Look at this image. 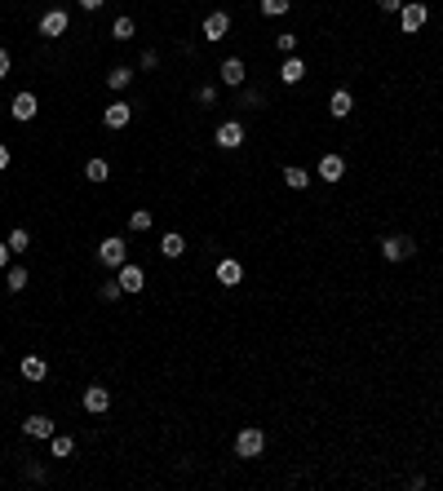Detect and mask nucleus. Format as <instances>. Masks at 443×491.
Instances as JSON below:
<instances>
[{"mask_svg": "<svg viewBox=\"0 0 443 491\" xmlns=\"http://www.w3.org/2000/svg\"><path fill=\"white\" fill-rule=\"evenodd\" d=\"M261 451H266V434H261L257 425L239 429V438H235V456H239V460H257Z\"/></svg>", "mask_w": 443, "mask_h": 491, "instance_id": "1", "label": "nucleus"}, {"mask_svg": "<svg viewBox=\"0 0 443 491\" xmlns=\"http://www.w3.org/2000/svg\"><path fill=\"white\" fill-rule=\"evenodd\" d=\"M98 261H102V266H111V270H120L129 261V244L120 235H106L102 244H98Z\"/></svg>", "mask_w": 443, "mask_h": 491, "instance_id": "2", "label": "nucleus"}, {"mask_svg": "<svg viewBox=\"0 0 443 491\" xmlns=\"http://www.w3.org/2000/svg\"><path fill=\"white\" fill-rule=\"evenodd\" d=\"M412 253H417L412 235H386V239H381V257H386V261H408Z\"/></svg>", "mask_w": 443, "mask_h": 491, "instance_id": "3", "label": "nucleus"}, {"mask_svg": "<svg viewBox=\"0 0 443 491\" xmlns=\"http://www.w3.org/2000/svg\"><path fill=\"white\" fill-rule=\"evenodd\" d=\"M426 18H430V9L426 5H417V0H403V9H399V27L408 31V35H417L426 27Z\"/></svg>", "mask_w": 443, "mask_h": 491, "instance_id": "4", "label": "nucleus"}, {"mask_svg": "<svg viewBox=\"0 0 443 491\" xmlns=\"http://www.w3.org/2000/svg\"><path fill=\"white\" fill-rule=\"evenodd\" d=\"M315 177H324L328 186H332V182H341V177H346V160H341V155H332V151H324V155H319Z\"/></svg>", "mask_w": 443, "mask_h": 491, "instance_id": "5", "label": "nucleus"}, {"mask_svg": "<svg viewBox=\"0 0 443 491\" xmlns=\"http://www.w3.org/2000/svg\"><path fill=\"white\" fill-rule=\"evenodd\" d=\"M218 147L222 151L244 147V124H239V119H222V124H218Z\"/></svg>", "mask_w": 443, "mask_h": 491, "instance_id": "6", "label": "nucleus"}, {"mask_svg": "<svg viewBox=\"0 0 443 491\" xmlns=\"http://www.w3.org/2000/svg\"><path fill=\"white\" fill-rule=\"evenodd\" d=\"M115 279H120V288H124V292H142V288H147V274H142V266H129V261L115 270Z\"/></svg>", "mask_w": 443, "mask_h": 491, "instance_id": "7", "label": "nucleus"}, {"mask_svg": "<svg viewBox=\"0 0 443 491\" xmlns=\"http://www.w3.org/2000/svg\"><path fill=\"white\" fill-rule=\"evenodd\" d=\"M71 27V18L63 14V9H49V14L40 18V35H49V40H58V35H63Z\"/></svg>", "mask_w": 443, "mask_h": 491, "instance_id": "8", "label": "nucleus"}, {"mask_svg": "<svg viewBox=\"0 0 443 491\" xmlns=\"http://www.w3.org/2000/svg\"><path fill=\"white\" fill-rule=\"evenodd\" d=\"M80 403H85V412L102 416L106 407H111V390H102V385H89V390H85V399H80Z\"/></svg>", "mask_w": 443, "mask_h": 491, "instance_id": "9", "label": "nucleus"}, {"mask_svg": "<svg viewBox=\"0 0 443 491\" xmlns=\"http://www.w3.org/2000/svg\"><path fill=\"white\" fill-rule=\"evenodd\" d=\"M129 119H134V106H129V102H111V106L102 111V124H106V128H124Z\"/></svg>", "mask_w": 443, "mask_h": 491, "instance_id": "10", "label": "nucleus"}, {"mask_svg": "<svg viewBox=\"0 0 443 491\" xmlns=\"http://www.w3.org/2000/svg\"><path fill=\"white\" fill-rule=\"evenodd\" d=\"M239 279H244V266H239L235 257H222L218 261V283H222V288H235Z\"/></svg>", "mask_w": 443, "mask_h": 491, "instance_id": "11", "label": "nucleus"}, {"mask_svg": "<svg viewBox=\"0 0 443 491\" xmlns=\"http://www.w3.org/2000/svg\"><path fill=\"white\" fill-rule=\"evenodd\" d=\"M226 31H231V14H226V9H218V14L204 18V40H222Z\"/></svg>", "mask_w": 443, "mask_h": 491, "instance_id": "12", "label": "nucleus"}, {"mask_svg": "<svg viewBox=\"0 0 443 491\" xmlns=\"http://www.w3.org/2000/svg\"><path fill=\"white\" fill-rule=\"evenodd\" d=\"M18 372H22V381H31V385H35V381H45V376H49V363H45L40 354H27Z\"/></svg>", "mask_w": 443, "mask_h": 491, "instance_id": "13", "label": "nucleus"}, {"mask_svg": "<svg viewBox=\"0 0 443 491\" xmlns=\"http://www.w3.org/2000/svg\"><path fill=\"white\" fill-rule=\"evenodd\" d=\"M280 80H284V85H302V80H306V63L297 53H289V58H284V67H280Z\"/></svg>", "mask_w": 443, "mask_h": 491, "instance_id": "14", "label": "nucleus"}, {"mask_svg": "<svg viewBox=\"0 0 443 491\" xmlns=\"http://www.w3.org/2000/svg\"><path fill=\"white\" fill-rule=\"evenodd\" d=\"M22 434H27V438H54V421L35 412V416H27V421H22Z\"/></svg>", "mask_w": 443, "mask_h": 491, "instance_id": "15", "label": "nucleus"}, {"mask_svg": "<svg viewBox=\"0 0 443 491\" xmlns=\"http://www.w3.org/2000/svg\"><path fill=\"white\" fill-rule=\"evenodd\" d=\"M244 76H248V71H244V58H226V63H222V85L239 89V85H244Z\"/></svg>", "mask_w": 443, "mask_h": 491, "instance_id": "16", "label": "nucleus"}, {"mask_svg": "<svg viewBox=\"0 0 443 491\" xmlns=\"http://www.w3.org/2000/svg\"><path fill=\"white\" fill-rule=\"evenodd\" d=\"M351 111H355V98H351L346 89H337V93L328 98V115H332V119H346Z\"/></svg>", "mask_w": 443, "mask_h": 491, "instance_id": "17", "label": "nucleus"}, {"mask_svg": "<svg viewBox=\"0 0 443 491\" xmlns=\"http://www.w3.org/2000/svg\"><path fill=\"white\" fill-rule=\"evenodd\" d=\"M9 111H14V119H31L40 111V102H35V93H18V98L9 102Z\"/></svg>", "mask_w": 443, "mask_h": 491, "instance_id": "18", "label": "nucleus"}, {"mask_svg": "<svg viewBox=\"0 0 443 491\" xmlns=\"http://www.w3.org/2000/svg\"><path fill=\"white\" fill-rule=\"evenodd\" d=\"M160 253H164V257H169V261H177V257H182V253H186V239H182V235H177V231H169V235H164V239H160Z\"/></svg>", "mask_w": 443, "mask_h": 491, "instance_id": "19", "label": "nucleus"}, {"mask_svg": "<svg viewBox=\"0 0 443 491\" xmlns=\"http://www.w3.org/2000/svg\"><path fill=\"white\" fill-rule=\"evenodd\" d=\"M284 186H289V190H306L310 186V173L297 169V164H289V169H284Z\"/></svg>", "mask_w": 443, "mask_h": 491, "instance_id": "20", "label": "nucleus"}, {"mask_svg": "<svg viewBox=\"0 0 443 491\" xmlns=\"http://www.w3.org/2000/svg\"><path fill=\"white\" fill-rule=\"evenodd\" d=\"M71 451H76V442H71L67 434H54V438H49V456H54V460H67Z\"/></svg>", "mask_w": 443, "mask_h": 491, "instance_id": "21", "label": "nucleus"}, {"mask_svg": "<svg viewBox=\"0 0 443 491\" xmlns=\"http://www.w3.org/2000/svg\"><path fill=\"white\" fill-rule=\"evenodd\" d=\"M85 177H89V182H106V177H111V164H106V160H89Z\"/></svg>", "mask_w": 443, "mask_h": 491, "instance_id": "22", "label": "nucleus"}, {"mask_svg": "<svg viewBox=\"0 0 443 491\" xmlns=\"http://www.w3.org/2000/svg\"><path fill=\"white\" fill-rule=\"evenodd\" d=\"M129 80H134V71H129V67H111V71H106V85H111V89H129Z\"/></svg>", "mask_w": 443, "mask_h": 491, "instance_id": "23", "label": "nucleus"}, {"mask_svg": "<svg viewBox=\"0 0 443 491\" xmlns=\"http://www.w3.org/2000/svg\"><path fill=\"white\" fill-rule=\"evenodd\" d=\"M129 231H151V208H138V213H129Z\"/></svg>", "mask_w": 443, "mask_h": 491, "instance_id": "24", "label": "nucleus"}, {"mask_svg": "<svg viewBox=\"0 0 443 491\" xmlns=\"http://www.w3.org/2000/svg\"><path fill=\"white\" fill-rule=\"evenodd\" d=\"M293 9V0H261V14L266 18H280V14H289Z\"/></svg>", "mask_w": 443, "mask_h": 491, "instance_id": "25", "label": "nucleus"}, {"mask_svg": "<svg viewBox=\"0 0 443 491\" xmlns=\"http://www.w3.org/2000/svg\"><path fill=\"white\" fill-rule=\"evenodd\" d=\"M27 244H31V235L22 231V226H18V231H9V253H27Z\"/></svg>", "mask_w": 443, "mask_h": 491, "instance_id": "26", "label": "nucleus"}, {"mask_svg": "<svg viewBox=\"0 0 443 491\" xmlns=\"http://www.w3.org/2000/svg\"><path fill=\"white\" fill-rule=\"evenodd\" d=\"M27 279H31V274L22 270V266H14V270H9V279H5V283H9V292H22V288H27Z\"/></svg>", "mask_w": 443, "mask_h": 491, "instance_id": "27", "label": "nucleus"}, {"mask_svg": "<svg viewBox=\"0 0 443 491\" xmlns=\"http://www.w3.org/2000/svg\"><path fill=\"white\" fill-rule=\"evenodd\" d=\"M239 106H244V111H257V106H266V98H261L257 89H244L239 93Z\"/></svg>", "mask_w": 443, "mask_h": 491, "instance_id": "28", "label": "nucleus"}, {"mask_svg": "<svg viewBox=\"0 0 443 491\" xmlns=\"http://www.w3.org/2000/svg\"><path fill=\"white\" fill-rule=\"evenodd\" d=\"M111 35H115V40H134V18H115Z\"/></svg>", "mask_w": 443, "mask_h": 491, "instance_id": "29", "label": "nucleus"}, {"mask_svg": "<svg viewBox=\"0 0 443 491\" xmlns=\"http://www.w3.org/2000/svg\"><path fill=\"white\" fill-rule=\"evenodd\" d=\"M275 49H280V53H297V35L293 31H280V35H275Z\"/></svg>", "mask_w": 443, "mask_h": 491, "instance_id": "30", "label": "nucleus"}, {"mask_svg": "<svg viewBox=\"0 0 443 491\" xmlns=\"http://www.w3.org/2000/svg\"><path fill=\"white\" fill-rule=\"evenodd\" d=\"M195 102H200V106H213V102H218V89H213V85H200Z\"/></svg>", "mask_w": 443, "mask_h": 491, "instance_id": "31", "label": "nucleus"}, {"mask_svg": "<svg viewBox=\"0 0 443 491\" xmlns=\"http://www.w3.org/2000/svg\"><path fill=\"white\" fill-rule=\"evenodd\" d=\"M120 292H124V288H120V279H111V283H102V288H98V297H102V301H115Z\"/></svg>", "mask_w": 443, "mask_h": 491, "instance_id": "32", "label": "nucleus"}, {"mask_svg": "<svg viewBox=\"0 0 443 491\" xmlns=\"http://www.w3.org/2000/svg\"><path fill=\"white\" fill-rule=\"evenodd\" d=\"M142 67H147V71H155V67H160V53H155V49H147V53H142Z\"/></svg>", "mask_w": 443, "mask_h": 491, "instance_id": "33", "label": "nucleus"}, {"mask_svg": "<svg viewBox=\"0 0 443 491\" xmlns=\"http://www.w3.org/2000/svg\"><path fill=\"white\" fill-rule=\"evenodd\" d=\"M377 9H386V14H399V9H403V0H377Z\"/></svg>", "mask_w": 443, "mask_h": 491, "instance_id": "34", "label": "nucleus"}, {"mask_svg": "<svg viewBox=\"0 0 443 491\" xmlns=\"http://www.w3.org/2000/svg\"><path fill=\"white\" fill-rule=\"evenodd\" d=\"M9 266V239H0V270Z\"/></svg>", "mask_w": 443, "mask_h": 491, "instance_id": "35", "label": "nucleus"}, {"mask_svg": "<svg viewBox=\"0 0 443 491\" xmlns=\"http://www.w3.org/2000/svg\"><path fill=\"white\" fill-rule=\"evenodd\" d=\"M9 76V49H0V80Z\"/></svg>", "mask_w": 443, "mask_h": 491, "instance_id": "36", "label": "nucleus"}, {"mask_svg": "<svg viewBox=\"0 0 443 491\" xmlns=\"http://www.w3.org/2000/svg\"><path fill=\"white\" fill-rule=\"evenodd\" d=\"M5 169H9V147L0 142V173H5Z\"/></svg>", "mask_w": 443, "mask_h": 491, "instance_id": "37", "label": "nucleus"}, {"mask_svg": "<svg viewBox=\"0 0 443 491\" xmlns=\"http://www.w3.org/2000/svg\"><path fill=\"white\" fill-rule=\"evenodd\" d=\"M80 9H89V14H93V9H102V0H80Z\"/></svg>", "mask_w": 443, "mask_h": 491, "instance_id": "38", "label": "nucleus"}]
</instances>
